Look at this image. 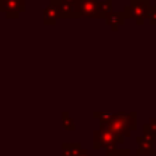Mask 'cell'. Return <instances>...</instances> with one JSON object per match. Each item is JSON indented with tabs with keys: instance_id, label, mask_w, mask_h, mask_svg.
Wrapping results in <instances>:
<instances>
[{
	"instance_id": "7c38bea8",
	"label": "cell",
	"mask_w": 156,
	"mask_h": 156,
	"mask_svg": "<svg viewBox=\"0 0 156 156\" xmlns=\"http://www.w3.org/2000/svg\"><path fill=\"white\" fill-rule=\"evenodd\" d=\"M105 156H137V155H133L132 149L129 148H114V149H105Z\"/></svg>"
},
{
	"instance_id": "3957f363",
	"label": "cell",
	"mask_w": 156,
	"mask_h": 156,
	"mask_svg": "<svg viewBox=\"0 0 156 156\" xmlns=\"http://www.w3.org/2000/svg\"><path fill=\"white\" fill-rule=\"evenodd\" d=\"M26 11L25 0H0V12H4L8 19H16L21 12Z\"/></svg>"
},
{
	"instance_id": "277c9868",
	"label": "cell",
	"mask_w": 156,
	"mask_h": 156,
	"mask_svg": "<svg viewBox=\"0 0 156 156\" xmlns=\"http://www.w3.org/2000/svg\"><path fill=\"white\" fill-rule=\"evenodd\" d=\"M100 0H80L76 3V10L78 18H92L100 19L99 11H97V3Z\"/></svg>"
},
{
	"instance_id": "30bf717a",
	"label": "cell",
	"mask_w": 156,
	"mask_h": 156,
	"mask_svg": "<svg viewBox=\"0 0 156 156\" xmlns=\"http://www.w3.org/2000/svg\"><path fill=\"white\" fill-rule=\"evenodd\" d=\"M60 18H78L76 3H69L60 0Z\"/></svg>"
},
{
	"instance_id": "4fadbf2b",
	"label": "cell",
	"mask_w": 156,
	"mask_h": 156,
	"mask_svg": "<svg viewBox=\"0 0 156 156\" xmlns=\"http://www.w3.org/2000/svg\"><path fill=\"white\" fill-rule=\"evenodd\" d=\"M143 134L152 136L156 138V118H151L148 123L143 125Z\"/></svg>"
},
{
	"instance_id": "9a60e30c",
	"label": "cell",
	"mask_w": 156,
	"mask_h": 156,
	"mask_svg": "<svg viewBox=\"0 0 156 156\" xmlns=\"http://www.w3.org/2000/svg\"><path fill=\"white\" fill-rule=\"evenodd\" d=\"M145 19H148V22L152 26H156V4L148 7L147 14H145Z\"/></svg>"
},
{
	"instance_id": "7a4b0ae2",
	"label": "cell",
	"mask_w": 156,
	"mask_h": 156,
	"mask_svg": "<svg viewBox=\"0 0 156 156\" xmlns=\"http://www.w3.org/2000/svg\"><path fill=\"white\" fill-rule=\"evenodd\" d=\"M125 138L107 129L99 127L93 132V148L94 149H114L118 144H123Z\"/></svg>"
},
{
	"instance_id": "9c48e42d",
	"label": "cell",
	"mask_w": 156,
	"mask_h": 156,
	"mask_svg": "<svg viewBox=\"0 0 156 156\" xmlns=\"http://www.w3.org/2000/svg\"><path fill=\"white\" fill-rule=\"evenodd\" d=\"M62 149V156H80L88 152L86 149H83L81 147L80 143H63Z\"/></svg>"
},
{
	"instance_id": "8fae6325",
	"label": "cell",
	"mask_w": 156,
	"mask_h": 156,
	"mask_svg": "<svg viewBox=\"0 0 156 156\" xmlns=\"http://www.w3.org/2000/svg\"><path fill=\"white\" fill-rule=\"evenodd\" d=\"M97 11H99L100 19H104L108 14L112 12V0H103L97 3Z\"/></svg>"
},
{
	"instance_id": "5bb4252c",
	"label": "cell",
	"mask_w": 156,
	"mask_h": 156,
	"mask_svg": "<svg viewBox=\"0 0 156 156\" xmlns=\"http://www.w3.org/2000/svg\"><path fill=\"white\" fill-rule=\"evenodd\" d=\"M62 123H63V127L69 132H74L76 130V125H74L73 119L70 118V114L67 111H63L62 112Z\"/></svg>"
},
{
	"instance_id": "5b68a950",
	"label": "cell",
	"mask_w": 156,
	"mask_h": 156,
	"mask_svg": "<svg viewBox=\"0 0 156 156\" xmlns=\"http://www.w3.org/2000/svg\"><path fill=\"white\" fill-rule=\"evenodd\" d=\"M132 18V12H130V5H125L123 10L118 11V12H111L104 18L105 23L111 27L112 32H118V29L125 25L126 19Z\"/></svg>"
},
{
	"instance_id": "52a82bcc",
	"label": "cell",
	"mask_w": 156,
	"mask_h": 156,
	"mask_svg": "<svg viewBox=\"0 0 156 156\" xmlns=\"http://www.w3.org/2000/svg\"><path fill=\"white\" fill-rule=\"evenodd\" d=\"M130 12H132V18L136 19V23L138 26L144 23L145 21V14L148 7L151 5V0H130Z\"/></svg>"
},
{
	"instance_id": "2e32d148",
	"label": "cell",
	"mask_w": 156,
	"mask_h": 156,
	"mask_svg": "<svg viewBox=\"0 0 156 156\" xmlns=\"http://www.w3.org/2000/svg\"><path fill=\"white\" fill-rule=\"evenodd\" d=\"M112 115V112H108V111H94L93 112V118H96L99 122H104V121H107L110 116Z\"/></svg>"
},
{
	"instance_id": "ac0fdd59",
	"label": "cell",
	"mask_w": 156,
	"mask_h": 156,
	"mask_svg": "<svg viewBox=\"0 0 156 156\" xmlns=\"http://www.w3.org/2000/svg\"><path fill=\"white\" fill-rule=\"evenodd\" d=\"M80 156H92V155H89L88 152H86V154H82V155H80Z\"/></svg>"
},
{
	"instance_id": "e0dca14e",
	"label": "cell",
	"mask_w": 156,
	"mask_h": 156,
	"mask_svg": "<svg viewBox=\"0 0 156 156\" xmlns=\"http://www.w3.org/2000/svg\"><path fill=\"white\" fill-rule=\"evenodd\" d=\"M63 2H69V3H77V2H80V0H63Z\"/></svg>"
},
{
	"instance_id": "ba28073f",
	"label": "cell",
	"mask_w": 156,
	"mask_h": 156,
	"mask_svg": "<svg viewBox=\"0 0 156 156\" xmlns=\"http://www.w3.org/2000/svg\"><path fill=\"white\" fill-rule=\"evenodd\" d=\"M60 18V0H49L48 5L43 11V23L47 26L56 25V21Z\"/></svg>"
},
{
	"instance_id": "6da1fadb",
	"label": "cell",
	"mask_w": 156,
	"mask_h": 156,
	"mask_svg": "<svg viewBox=\"0 0 156 156\" xmlns=\"http://www.w3.org/2000/svg\"><path fill=\"white\" fill-rule=\"evenodd\" d=\"M99 127L107 129L125 138L132 136V133L137 130V112L136 111H132V112L119 111V112L112 114L107 121L99 122Z\"/></svg>"
},
{
	"instance_id": "8992f818",
	"label": "cell",
	"mask_w": 156,
	"mask_h": 156,
	"mask_svg": "<svg viewBox=\"0 0 156 156\" xmlns=\"http://www.w3.org/2000/svg\"><path fill=\"white\" fill-rule=\"evenodd\" d=\"M136 141H137V151H136V155L137 156H154L156 154L155 149V143L156 138L152 137V136H137L136 137Z\"/></svg>"
},
{
	"instance_id": "d6986e66",
	"label": "cell",
	"mask_w": 156,
	"mask_h": 156,
	"mask_svg": "<svg viewBox=\"0 0 156 156\" xmlns=\"http://www.w3.org/2000/svg\"><path fill=\"white\" fill-rule=\"evenodd\" d=\"M25 2H26V0H25Z\"/></svg>"
}]
</instances>
